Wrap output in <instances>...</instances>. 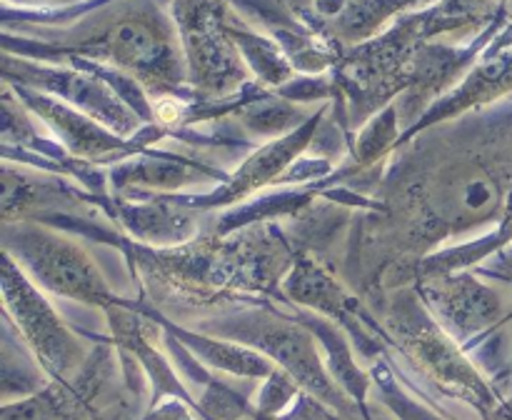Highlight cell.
<instances>
[{
    "instance_id": "1",
    "label": "cell",
    "mask_w": 512,
    "mask_h": 420,
    "mask_svg": "<svg viewBox=\"0 0 512 420\" xmlns=\"http://www.w3.org/2000/svg\"><path fill=\"white\" fill-rule=\"evenodd\" d=\"M3 253H8L33 283L55 295L83 300L98 308L120 303L110 293L103 273L73 240L38 223L10 220L3 230Z\"/></svg>"
},
{
    "instance_id": "2",
    "label": "cell",
    "mask_w": 512,
    "mask_h": 420,
    "mask_svg": "<svg viewBox=\"0 0 512 420\" xmlns=\"http://www.w3.org/2000/svg\"><path fill=\"white\" fill-rule=\"evenodd\" d=\"M385 323L395 335L400 348L423 368L435 383L458 398L470 400L478 408L488 410L493 395L485 388L483 378L463 358L458 345L433 320L423 298L410 290H398L385 305Z\"/></svg>"
},
{
    "instance_id": "3",
    "label": "cell",
    "mask_w": 512,
    "mask_h": 420,
    "mask_svg": "<svg viewBox=\"0 0 512 420\" xmlns=\"http://www.w3.org/2000/svg\"><path fill=\"white\" fill-rule=\"evenodd\" d=\"M203 328L215 330V333L225 335V338L243 340V343L263 350L270 358L278 360L285 368V373L293 375L310 393L323 398L325 403L335 405L338 410L348 408L345 398L330 383L328 373H325L323 363H320L313 333L305 330L300 323H295V320L278 313H263V310H258V313H240L228 320L203 323Z\"/></svg>"
},
{
    "instance_id": "4",
    "label": "cell",
    "mask_w": 512,
    "mask_h": 420,
    "mask_svg": "<svg viewBox=\"0 0 512 420\" xmlns=\"http://www.w3.org/2000/svg\"><path fill=\"white\" fill-rule=\"evenodd\" d=\"M3 293L8 318L30 345L45 373L58 383H68L78 375L85 358L83 345L65 328L45 295L8 253H3Z\"/></svg>"
},
{
    "instance_id": "5",
    "label": "cell",
    "mask_w": 512,
    "mask_h": 420,
    "mask_svg": "<svg viewBox=\"0 0 512 420\" xmlns=\"http://www.w3.org/2000/svg\"><path fill=\"white\" fill-rule=\"evenodd\" d=\"M418 293L445 328L463 335L488 328L503 313L500 295L470 273L428 275L418 285Z\"/></svg>"
},
{
    "instance_id": "6",
    "label": "cell",
    "mask_w": 512,
    "mask_h": 420,
    "mask_svg": "<svg viewBox=\"0 0 512 420\" xmlns=\"http://www.w3.org/2000/svg\"><path fill=\"white\" fill-rule=\"evenodd\" d=\"M173 333L178 335V340L188 343L198 353V358H205L215 368H223L235 375H250V378H268L275 373L273 363L263 355L253 353V350L238 348V345L223 343V340L203 338V335L198 338V335L185 333V330L173 328Z\"/></svg>"
},
{
    "instance_id": "7",
    "label": "cell",
    "mask_w": 512,
    "mask_h": 420,
    "mask_svg": "<svg viewBox=\"0 0 512 420\" xmlns=\"http://www.w3.org/2000/svg\"><path fill=\"white\" fill-rule=\"evenodd\" d=\"M3 420H85L83 398L73 393L68 383H60L18 403H8Z\"/></svg>"
},
{
    "instance_id": "8",
    "label": "cell",
    "mask_w": 512,
    "mask_h": 420,
    "mask_svg": "<svg viewBox=\"0 0 512 420\" xmlns=\"http://www.w3.org/2000/svg\"><path fill=\"white\" fill-rule=\"evenodd\" d=\"M303 140L305 138H298V135H295V138L285 140V143L270 145V148H265L263 153H255V158H250L248 163L243 165V170H238V175H235L230 188L223 193V198L213 200V203H225V200L243 198L245 193L255 190L258 185H265L268 180H273L275 173H280V170L293 160L295 148H298V143L303 145Z\"/></svg>"
},
{
    "instance_id": "9",
    "label": "cell",
    "mask_w": 512,
    "mask_h": 420,
    "mask_svg": "<svg viewBox=\"0 0 512 420\" xmlns=\"http://www.w3.org/2000/svg\"><path fill=\"white\" fill-rule=\"evenodd\" d=\"M378 383H380V388H383L385 403H388L390 408L398 413V418H403V420H443V418H438V415L428 413L425 408H420L418 403H413V400H410L408 395H405L403 390L393 383V378H388L385 373H383V378H380V373H378Z\"/></svg>"
},
{
    "instance_id": "10",
    "label": "cell",
    "mask_w": 512,
    "mask_h": 420,
    "mask_svg": "<svg viewBox=\"0 0 512 420\" xmlns=\"http://www.w3.org/2000/svg\"><path fill=\"white\" fill-rule=\"evenodd\" d=\"M275 420H330V418L318 408V405L313 403V400L303 398V400H298V405H295L293 413H288L285 418H275Z\"/></svg>"
},
{
    "instance_id": "11",
    "label": "cell",
    "mask_w": 512,
    "mask_h": 420,
    "mask_svg": "<svg viewBox=\"0 0 512 420\" xmlns=\"http://www.w3.org/2000/svg\"><path fill=\"white\" fill-rule=\"evenodd\" d=\"M493 273H500L498 278H505L512 283V255H505V258H498V263L493 265Z\"/></svg>"
}]
</instances>
